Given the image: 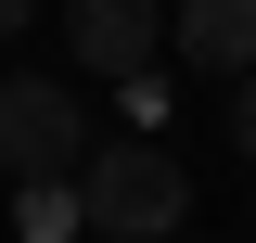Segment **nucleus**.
<instances>
[{
  "instance_id": "obj_1",
  "label": "nucleus",
  "mask_w": 256,
  "mask_h": 243,
  "mask_svg": "<svg viewBox=\"0 0 256 243\" xmlns=\"http://www.w3.org/2000/svg\"><path fill=\"white\" fill-rule=\"evenodd\" d=\"M77 192H90V230H116V243H154V230H180V218H192V180H180V154H166V141L90 154Z\"/></svg>"
},
{
  "instance_id": "obj_2",
  "label": "nucleus",
  "mask_w": 256,
  "mask_h": 243,
  "mask_svg": "<svg viewBox=\"0 0 256 243\" xmlns=\"http://www.w3.org/2000/svg\"><path fill=\"white\" fill-rule=\"evenodd\" d=\"M0 166L13 180H77L90 166V116L64 77H0Z\"/></svg>"
},
{
  "instance_id": "obj_3",
  "label": "nucleus",
  "mask_w": 256,
  "mask_h": 243,
  "mask_svg": "<svg viewBox=\"0 0 256 243\" xmlns=\"http://www.w3.org/2000/svg\"><path fill=\"white\" fill-rule=\"evenodd\" d=\"M64 38H77L102 77H128V64H154L166 13H154V0H64Z\"/></svg>"
},
{
  "instance_id": "obj_4",
  "label": "nucleus",
  "mask_w": 256,
  "mask_h": 243,
  "mask_svg": "<svg viewBox=\"0 0 256 243\" xmlns=\"http://www.w3.org/2000/svg\"><path fill=\"white\" fill-rule=\"evenodd\" d=\"M180 52L205 77H244L256 64V0H180Z\"/></svg>"
},
{
  "instance_id": "obj_5",
  "label": "nucleus",
  "mask_w": 256,
  "mask_h": 243,
  "mask_svg": "<svg viewBox=\"0 0 256 243\" xmlns=\"http://www.w3.org/2000/svg\"><path fill=\"white\" fill-rule=\"evenodd\" d=\"M13 230H26V243L90 230V192H77V180H13Z\"/></svg>"
},
{
  "instance_id": "obj_6",
  "label": "nucleus",
  "mask_w": 256,
  "mask_h": 243,
  "mask_svg": "<svg viewBox=\"0 0 256 243\" xmlns=\"http://www.w3.org/2000/svg\"><path fill=\"white\" fill-rule=\"evenodd\" d=\"M230 141L256 154V64H244V77H230Z\"/></svg>"
},
{
  "instance_id": "obj_7",
  "label": "nucleus",
  "mask_w": 256,
  "mask_h": 243,
  "mask_svg": "<svg viewBox=\"0 0 256 243\" xmlns=\"http://www.w3.org/2000/svg\"><path fill=\"white\" fill-rule=\"evenodd\" d=\"M26 13H38V0H0V38H13V26H26Z\"/></svg>"
}]
</instances>
